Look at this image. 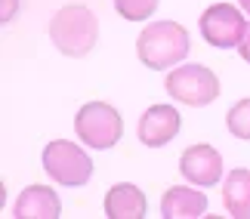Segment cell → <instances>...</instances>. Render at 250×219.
<instances>
[{
    "mask_svg": "<svg viewBox=\"0 0 250 219\" xmlns=\"http://www.w3.org/2000/svg\"><path fill=\"white\" fill-rule=\"evenodd\" d=\"M50 40L62 56L81 59L99 40V19L90 6L68 3L50 19Z\"/></svg>",
    "mask_w": 250,
    "mask_h": 219,
    "instance_id": "cell-1",
    "label": "cell"
},
{
    "mask_svg": "<svg viewBox=\"0 0 250 219\" xmlns=\"http://www.w3.org/2000/svg\"><path fill=\"white\" fill-rule=\"evenodd\" d=\"M191 50V37L179 22H151L136 40L139 62L151 71H164L179 65Z\"/></svg>",
    "mask_w": 250,
    "mask_h": 219,
    "instance_id": "cell-2",
    "label": "cell"
},
{
    "mask_svg": "<svg viewBox=\"0 0 250 219\" xmlns=\"http://www.w3.org/2000/svg\"><path fill=\"white\" fill-rule=\"evenodd\" d=\"M74 133L78 139L86 142L90 148H114L124 136V120L118 108H111L108 102H86L74 118Z\"/></svg>",
    "mask_w": 250,
    "mask_h": 219,
    "instance_id": "cell-3",
    "label": "cell"
},
{
    "mask_svg": "<svg viewBox=\"0 0 250 219\" xmlns=\"http://www.w3.org/2000/svg\"><path fill=\"white\" fill-rule=\"evenodd\" d=\"M43 170L50 173L53 182L68 185V188H81L90 182L93 176V160L83 148H78L74 142L56 139L43 148Z\"/></svg>",
    "mask_w": 250,
    "mask_h": 219,
    "instance_id": "cell-4",
    "label": "cell"
},
{
    "mask_svg": "<svg viewBox=\"0 0 250 219\" xmlns=\"http://www.w3.org/2000/svg\"><path fill=\"white\" fill-rule=\"evenodd\" d=\"M167 93L182 105L204 108L219 96V78L204 65H179L167 74Z\"/></svg>",
    "mask_w": 250,
    "mask_h": 219,
    "instance_id": "cell-5",
    "label": "cell"
},
{
    "mask_svg": "<svg viewBox=\"0 0 250 219\" xmlns=\"http://www.w3.org/2000/svg\"><path fill=\"white\" fill-rule=\"evenodd\" d=\"M201 34L210 46L216 50H232L244 40L247 34V19L241 16V9L232 3H216L207 6L201 16Z\"/></svg>",
    "mask_w": 250,
    "mask_h": 219,
    "instance_id": "cell-6",
    "label": "cell"
},
{
    "mask_svg": "<svg viewBox=\"0 0 250 219\" xmlns=\"http://www.w3.org/2000/svg\"><path fill=\"white\" fill-rule=\"evenodd\" d=\"M179 173L188 179L191 185L210 188L223 179V155L213 145H191L182 151L179 158Z\"/></svg>",
    "mask_w": 250,
    "mask_h": 219,
    "instance_id": "cell-7",
    "label": "cell"
},
{
    "mask_svg": "<svg viewBox=\"0 0 250 219\" xmlns=\"http://www.w3.org/2000/svg\"><path fill=\"white\" fill-rule=\"evenodd\" d=\"M179 111L173 108V105H151L146 114L139 118V142L142 145H148V148H164L167 142L176 139V133H179Z\"/></svg>",
    "mask_w": 250,
    "mask_h": 219,
    "instance_id": "cell-8",
    "label": "cell"
},
{
    "mask_svg": "<svg viewBox=\"0 0 250 219\" xmlns=\"http://www.w3.org/2000/svg\"><path fill=\"white\" fill-rule=\"evenodd\" d=\"M13 216L16 219H56V216H62V201L46 185H28L16 198Z\"/></svg>",
    "mask_w": 250,
    "mask_h": 219,
    "instance_id": "cell-9",
    "label": "cell"
},
{
    "mask_svg": "<svg viewBox=\"0 0 250 219\" xmlns=\"http://www.w3.org/2000/svg\"><path fill=\"white\" fill-rule=\"evenodd\" d=\"M204 210H207V198L198 188L176 185V188H167L164 198H161V216L164 219H195V216H204Z\"/></svg>",
    "mask_w": 250,
    "mask_h": 219,
    "instance_id": "cell-10",
    "label": "cell"
},
{
    "mask_svg": "<svg viewBox=\"0 0 250 219\" xmlns=\"http://www.w3.org/2000/svg\"><path fill=\"white\" fill-rule=\"evenodd\" d=\"M146 195L130 182H118L105 195V216L108 219H142L146 216Z\"/></svg>",
    "mask_w": 250,
    "mask_h": 219,
    "instance_id": "cell-11",
    "label": "cell"
},
{
    "mask_svg": "<svg viewBox=\"0 0 250 219\" xmlns=\"http://www.w3.org/2000/svg\"><path fill=\"white\" fill-rule=\"evenodd\" d=\"M223 204L229 216L250 219V170H232L223 182Z\"/></svg>",
    "mask_w": 250,
    "mask_h": 219,
    "instance_id": "cell-12",
    "label": "cell"
},
{
    "mask_svg": "<svg viewBox=\"0 0 250 219\" xmlns=\"http://www.w3.org/2000/svg\"><path fill=\"white\" fill-rule=\"evenodd\" d=\"M226 127H229V133H232L235 139L250 142V99H241V102H235V105L229 108Z\"/></svg>",
    "mask_w": 250,
    "mask_h": 219,
    "instance_id": "cell-13",
    "label": "cell"
},
{
    "mask_svg": "<svg viewBox=\"0 0 250 219\" xmlns=\"http://www.w3.org/2000/svg\"><path fill=\"white\" fill-rule=\"evenodd\" d=\"M161 0H114L118 16H124L127 22H146L148 16H155Z\"/></svg>",
    "mask_w": 250,
    "mask_h": 219,
    "instance_id": "cell-14",
    "label": "cell"
},
{
    "mask_svg": "<svg viewBox=\"0 0 250 219\" xmlns=\"http://www.w3.org/2000/svg\"><path fill=\"white\" fill-rule=\"evenodd\" d=\"M238 53H241V59L250 62V25H247V34H244V40L238 43Z\"/></svg>",
    "mask_w": 250,
    "mask_h": 219,
    "instance_id": "cell-15",
    "label": "cell"
},
{
    "mask_svg": "<svg viewBox=\"0 0 250 219\" xmlns=\"http://www.w3.org/2000/svg\"><path fill=\"white\" fill-rule=\"evenodd\" d=\"M13 16H16V0H3V13H0V19H3V22H9Z\"/></svg>",
    "mask_w": 250,
    "mask_h": 219,
    "instance_id": "cell-16",
    "label": "cell"
},
{
    "mask_svg": "<svg viewBox=\"0 0 250 219\" xmlns=\"http://www.w3.org/2000/svg\"><path fill=\"white\" fill-rule=\"evenodd\" d=\"M238 3H241V9H244V13L250 16V0H238Z\"/></svg>",
    "mask_w": 250,
    "mask_h": 219,
    "instance_id": "cell-17",
    "label": "cell"
}]
</instances>
